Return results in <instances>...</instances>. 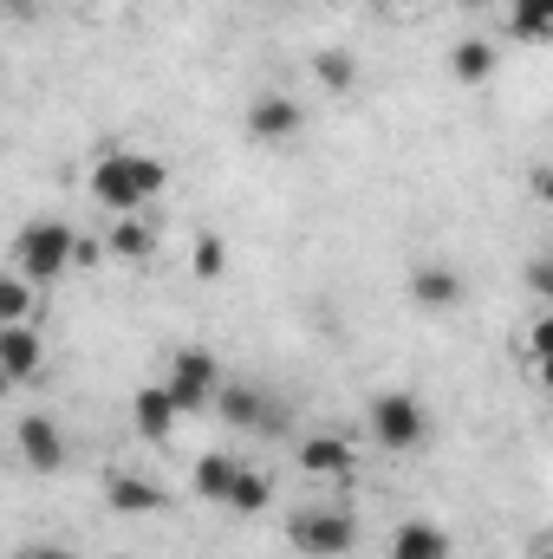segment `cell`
Returning a JSON list of instances; mask_svg holds the SVG:
<instances>
[{
    "mask_svg": "<svg viewBox=\"0 0 553 559\" xmlns=\"http://www.w3.org/2000/svg\"><path fill=\"white\" fill-rule=\"evenodd\" d=\"M169 182V169L156 156H138V150H105L92 163V195L111 209V215H138L143 202H156Z\"/></svg>",
    "mask_w": 553,
    "mask_h": 559,
    "instance_id": "cell-1",
    "label": "cell"
},
{
    "mask_svg": "<svg viewBox=\"0 0 553 559\" xmlns=\"http://www.w3.org/2000/svg\"><path fill=\"white\" fill-rule=\"evenodd\" d=\"M79 254H85V241H79L72 222H26L20 241H13V274L52 286V280H66L79 267Z\"/></svg>",
    "mask_w": 553,
    "mask_h": 559,
    "instance_id": "cell-2",
    "label": "cell"
},
{
    "mask_svg": "<svg viewBox=\"0 0 553 559\" xmlns=\"http://www.w3.org/2000/svg\"><path fill=\"white\" fill-rule=\"evenodd\" d=\"M286 540H293V554H306V559H339V554H352V540H358V514L352 508H299L286 521Z\"/></svg>",
    "mask_w": 553,
    "mask_h": 559,
    "instance_id": "cell-3",
    "label": "cell"
},
{
    "mask_svg": "<svg viewBox=\"0 0 553 559\" xmlns=\"http://www.w3.org/2000/svg\"><path fill=\"white\" fill-rule=\"evenodd\" d=\"M372 442L391 449V455H411L430 442V411L416 404V391H385L372 397Z\"/></svg>",
    "mask_w": 553,
    "mask_h": 559,
    "instance_id": "cell-4",
    "label": "cell"
},
{
    "mask_svg": "<svg viewBox=\"0 0 553 559\" xmlns=\"http://www.w3.org/2000/svg\"><path fill=\"white\" fill-rule=\"evenodd\" d=\"M169 397L183 404V417H196V411H209L215 397H222V365H215V352H202V345H183L176 358H169Z\"/></svg>",
    "mask_w": 553,
    "mask_h": 559,
    "instance_id": "cell-5",
    "label": "cell"
},
{
    "mask_svg": "<svg viewBox=\"0 0 553 559\" xmlns=\"http://www.w3.org/2000/svg\"><path fill=\"white\" fill-rule=\"evenodd\" d=\"M299 124H306V111H299L293 98H280V92H268V98L248 105V138L255 143H286Z\"/></svg>",
    "mask_w": 553,
    "mask_h": 559,
    "instance_id": "cell-6",
    "label": "cell"
},
{
    "mask_svg": "<svg viewBox=\"0 0 553 559\" xmlns=\"http://www.w3.org/2000/svg\"><path fill=\"white\" fill-rule=\"evenodd\" d=\"M215 411H222V423H235V429H268V423H280V411L268 404L261 384H222Z\"/></svg>",
    "mask_w": 553,
    "mask_h": 559,
    "instance_id": "cell-7",
    "label": "cell"
},
{
    "mask_svg": "<svg viewBox=\"0 0 553 559\" xmlns=\"http://www.w3.org/2000/svg\"><path fill=\"white\" fill-rule=\"evenodd\" d=\"M39 358H46V345L33 325H0V378L7 384H26L39 371Z\"/></svg>",
    "mask_w": 553,
    "mask_h": 559,
    "instance_id": "cell-8",
    "label": "cell"
},
{
    "mask_svg": "<svg viewBox=\"0 0 553 559\" xmlns=\"http://www.w3.org/2000/svg\"><path fill=\"white\" fill-rule=\"evenodd\" d=\"M176 417H183V404L169 397V384H143L138 397H131V423H138V436H150V442H169Z\"/></svg>",
    "mask_w": 553,
    "mask_h": 559,
    "instance_id": "cell-9",
    "label": "cell"
},
{
    "mask_svg": "<svg viewBox=\"0 0 553 559\" xmlns=\"http://www.w3.org/2000/svg\"><path fill=\"white\" fill-rule=\"evenodd\" d=\"M20 455L33 475H52L66 462V442H59V423L52 417H20Z\"/></svg>",
    "mask_w": 553,
    "mask_h": 559,
    "instance_id": "cell-10",
    "label": "cell"
},
{
    "mask_svg": "<svg viewBox=\"0 0 553 559\" xmlns=\"http://www.w3.org/2000/svg\"><path fill=\"white\" fill-rule=\"evenodd\" d=\"M411 299L416 306H430V312H443V306L462 299V274L443 267V261H423V267H411Z\"/></svg>",
    "mask_w": 553,
    "mask_h": 559,
    "instance_id": "cell-11",
    "label": "cell"
},
{
    "mask_svg": "<svg viewBox=\"0 0 553 559\" xmlns=\"http://www.w3.org/2000/svg\"><path fill=\"white\" fill-rule=\"evenodd\" d=\"M299 468H306V475H332V481H339V475H352V442H345V436H332V429H326V436H306V442H299Z\"/></svg>",
    "mask_w": 553,
    "mask_h": 559,
    "instance_id": "cell-12",
    "label": "cell"
},
{
    "mask_svg": "<svg viewBox=\"0 0 553 559\" xmlns=\"http://www.w3.org/2000/svg\"><path fill=\"white\" fill-rule=\"evenodd\" d=\"M105 508H118V514H163V488L143 481V475H111L105 481Z\"/></svg>",
    "mask_w": 553,
    "mask_h": 559,
    "instance_id": "cell-13",
    "label": "cell"
},
{
    "mask_svg": "<svg viewBox=\"0 0 553 559\" xmlns=\"http://www.w3.org/2000/svg\"><path fill=\"white\" fill-rule=\"evenodd\" d=\"M391 559H449V534L436 521H404L391 534Z\"/></svg>",
    "mask_w": 553,
    "mask_h": 559,
    "instance_id": "cell-14",
    "label": "cell"
},
{
    "mask_svg": "<svg viewBox=\"0 0 553 559\" xmlns=\"http://www.w3.org/2000/svg\"><path fill=\"white\" fill-rule=\"evenodd\" d=\"M235 481H242V462H235V455H202V462H196V495H202V501H222V508H228Z\"/></svg>",
    "mask_w": 553,
    "mask_h": 559,
    "instance_id": "cell-15",
    "label": "cell"
},
{
    "mask_svg": "<svg viewBox=\"0 0 553 559\" xmlns=\"http://www.w3.org/2000/svg\"><path fill=\"white\" fill-rule=\"evenodd\" d=\"M105 248H111L118 261H143V254H156V228H150L143 215H118V228L105 235Z\"/></svg>",
    "mask_w": 553,
    "mask_h": 559,
    "instance_id": "cell-16",
    "label": "cell"
},
{
    "mask_svg": "<svg viewBox=\"0 0 553 559\" xmlns=\"http://www.w3.org/2000/svg\"><path fill=\"white\" fill-rule=\"evenodd\" d=\"M449 72H456L462 85H482V79L495 72V46H489V39H456V46H449Z\"/></svg>",
    "mask_w": 553,
    "mask_h": 559,
    "instance_id": "cell-17",
    "label": "cell"
},
{
    "mask_svg": "<svg viewBox=\"0 0 553 559\" xmlns=\"http://www.w3.org/2000/svg\"><path fill=\"white\" fill-rule=\"evenodd\" d=\"M313 79H319L326 92H352V85H358V59H352L345 46H326V52H313Z\"/></svg>",
    "mask_w": 553,
    "mask_h": 559,
    "instance_id": "cell-18",
    "label": "cell"
},
{
    "mask_svg": "<svg viewBox=\"0 0 553 559\" xmlns=\"http://www.w3.org/2000/svg\"><path fill=\"white\" fill-rule=\"evenodd\" d=\"M508 33L515 39H553V0H508Z\"/></svg>",
    "mask_w": 553,
    "mask_h": 559,
    "instance_id": "cell-19",
    "label": "cell"
},
{
    "mask_svg": "<svg viewBox=\"0 0 553 559\" xmlns=\"http://www.w3.org/2000/svg\"><path fill=\"white\" fill-rule=\"evenodd\" d=\"M33 286L39 280H26V274L0 280V325H33Z\"/></svg>",
    "mask_w": 553,
    "mask_h": 559,
    "instance_id": "cell-20",
    "label": "cell"
},
{
    "mask_svg": "<svg viewBox=\"0 0 553 559\" xmlns=\"http://www.w3.org/2000/svg\"><path fill=\"white\" fill-rule=\"evenodd\" d=\"M268 495H274V481H268L261 468H242V481H235L228 508H235V514H261V508H268Z\"/></svg>",
    "mask_w": 553,
    "mask_h": 559,
    "instance_id": "cell-21",
    "label": "cell"
},
{
    "mask_svg": "<svg viewBox=\"0 0 553 559\" xmlns=\"http://www.w3.org/2000/svg\"><path fill=\"white\" fill-rule=\"evenodd\" d=\"M189 267H196V280H222L228 274V241H222V235H202V241L189 248Z\"/></svg>",
    "mask_w": 553,
    "mask_h": 559,
    "instance_id": "cell-22",
    "label": "cell"
},
{
    "mask_svg": "<svg viewBox=\"0 0 553 559\" xmlns=\"http://www.w3.org/2000/svg\"><path fill=\"white\" fill-rule=\"evenodd\" d=\"M528 352H534V365H541V358H553V312H541V319L528 325Z\"/></svg>",
    "mask_w": 553,
    "mask_h": 559,
    "instance_id": "cell-23",
    "label": "cell"
},
{
    "mask_svg": "<svg viewBox=\"0 0 553 559\" xmlns=\"http://www.w3.org/2000/svg\"><path fill=\"white\" fill-rule=\"evenodd\" d=\"M528 286H534L541 299H553V254H541V261H528Z\"/></svg>",
    "mask_w": 553,
    "mask_h": 559,
    "instance_id": "cell-24",
    "label": "cell"
},
{
    "mask_svg": "<svg viewBox=\"0 0 553 559\" xmlns=\"http://www.w3.org/2000/svg\"><path fill=\"white\" fill-rule=\"evenodd\" d=\"M534 195L548 202V215H553V169H534Z\"/></svg>",
    "mask_w": 553,
    "mask_h": 559,
    "instance_id": "cell-25",
    "label": "cell"
},
{
    "mask_svg": "<svg viewBox=\"0 0 553 559\" xmlns=\"http://www.w3.org/2000/svg\"><path fill=\"white\" fill-rule=\"evenodd\" d=\"M20 559H79V554H66V547H33V554H20Z\"/></svg>",
    "mask_w": 553,
    "mask_h": 559,
    "instance_id": "cell-26",
    "label": "cell"
},
{
    "mask_svg": "<svg viewBox=\"0 0 553 559\" xmlns=\"http://www.w3.org/2000/svg\"><path fill=\"white\" fill-rule=\"evenodd\" d=\"M534 371H541V391H548V397H553V358H541Z\"/></svg>",
    "mask_w": 553,
    "mask_h": 559,
    "instance_id": "cell-27",
    "label": "cell"
},
{
    "mask_svg": "<svg viewBox=\"0 0 553 559\" xmlns=\"http://www.w3.org/2000/svg\"><path fill=\"white\" fill-rule=\"evenodd\" d=\"M456 7H489V0H456Z\"/></svg>",
    "mask_w": 553,
    "mask_h": 559,
    "instance_id": "cell-28",
    "label": "cell"
},
{
    "mask_svg": "<svg viewBox=\"0 0 553 559\" xmlns=\"http://www.w3.org/2000/svg\"><path fill=\"white\" fill-rule=\"evenodd\" d=\"M391 7H423V0H391Z\"/></svg>",
    "mask_w": 553,
    "mask_h": 559,
    "instance_id": "cell-29",
    "label": "cell"
},
{
    "mask_svg": "<svg viewBox=\"0 0 553 559\" xmlns=\"http://www.w3.org/2000/svg\"><path fill=\"white\" fill-rule=\"evenodd\" d=\"M541 559H553V554H541Z\"/></svg>",
    "mask_w": 553,
    "mask_h": 559,
    "instance_id": "cell-30",
    "label": "cell"
}]
</instances>
